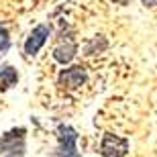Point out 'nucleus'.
Listing matches in <instances>:
<instances>
[{"label":"nucleus","instance_id":"4","mask_svg":"<svg viewBox=\"0 0 157 157\" xmlns=\"http://www.w3.org/2000/svg\"><path fill=\"white\" fill-rule=\"evenodd\" d=\"M49 35H51V27H49V25H39V27H35V29L29 33L27 41H25V53H27L29 57L37 55V53L41 51V47L45 45V41L49 39Z\"/></svg>","mask_w":157,"mask_h":157},{"label":"nucleus","instance_id":"7","mask_svg":"<svg viewBox=\"0 0 157 157\" xmlns=\"http://www.w3.org/2000/svg\"><path fill=\"white\" fill-rule=\"evenodd\" d=\"M17 82H18V74L12 65H4V67L0 70V92L12 88Z\"/></svg>","mask_w":157,"mask_h":157},{"label":"nucleus","instance_id":"1","mask_svg":"<svg viewBox=\"0 0 157 157\" xmlns=\"http://www.w3.org/2000/svg\"><path fill=\"white\" fill-rule=\"evenodd\" d=\"M25 131L23 127L12 128L0 137V153H6L8 157H23L25 153Z\"/></svg>","mask_w":157,"mask_h":157},{"label":"nucleus","instance_id":"11","mask_svg":"<svg viewBox=\"0 0 157 157\" xmlns=\"http://www.w3.org/2000/svg\"><path fill=\"white\" fill-rule=\"evenodd\" d=\"M112 2H117V4H122V6H124V4H128L131 0H112Z\"/></svg>","mask_w":157,"mask_h":157},{"label":"nucleus","instance_id":"2","mask_svg":"<svg viewBox=\"0 0 157 157\" xmlns=\"http://www.w3.org/2000/svg\"><path fill=\"white\" fill-rule=\"evenodd\" d=\"M57 139H59V147H57V155L59 157H80L76 147L78 141V133L67 124H59L57 127Z\"/></svg>","mask_w":157,"mask_h":157},{"label":"nucleus","instance_id":"5","mask_svg":"<svg viewBox=\"0 0 157 157\" xmlns=\"http://www.w3.org/2000/svg\"><path fill=\"white\" fill-rule=\"evenodd\" d=\"M86 80H88L86 70L82 65H74V67H67V70H63L59 74L57 84L61 88H67V90H76L82 84H86Z\"/></svg>","mask_w":157,"mask_h":157},{"label":"nucleus","instance_id":"3","mask_svg":"<svg viewBox=\"0 0 157 157\" xmlns=\"http://www.w3.org/2000/svg\"><path fill=\"white\" fill-rule=\"evenodd\" d=\"M128 151V141L117 137V135L106 133L102 137V143H100V153L104 157H124Z\"/></svg>","mask_w":157,"mask_h":157},{"label":"nucleus","instance_id":"10","mask_svg":"<svg viewBox=\"0 0 157 157\" xmlns=\"http://www.w3.org/2000/svg\"><path fill=\"white\" fill-rule=\"evenodd\" d=\"M145 6H157V0H141Z\"/></svg>","mask_w":157,"mask_h":157},{"label":"nucleus","instance_id":"6","mask_svg":"<svg viewBox=\"0 0 157 157\" xmlns=\"http://www.w3.org/2000/svg\"><path fill=\"white\" fill-rule=\"evenodd\" d=\"M76 51H78V47H76V43H74V41L61 43V45H57L55 49H53V59H55L57 63L65 65V63H70L71 59H74Z\"/></svg>","mask_w":157,"mask_h":157},{"label":"nucleus","instance_id":"8","mask_svg":"<svg viewBox=\"0 0 157 157\" xmlns=\"http://www.w3.org/2000/svg\"><path fill=\"white\" fill-rule=\"evenodd\" d=\"M106 39L102 35H98V37H94V39H90L86 43V47H84V51L88 53V55H94V53H100V51H104L106 49Z\"/></svg>","mask_w":157,"mask_h":157},{"label":"nucleus","instance_id":"9","mask_svg":"<svg viewBox=\"0 0 157 157\" xmlns=\"http://www.w3.org/2000/svg\"><path fill=\"white\" fill-rule=\"evenodd\" d=\"M8 47H10V37H8V31L4 27H0V57L8 51Z\"/></svg>","mask_w":157,"mask_h":157}]
</instances>
